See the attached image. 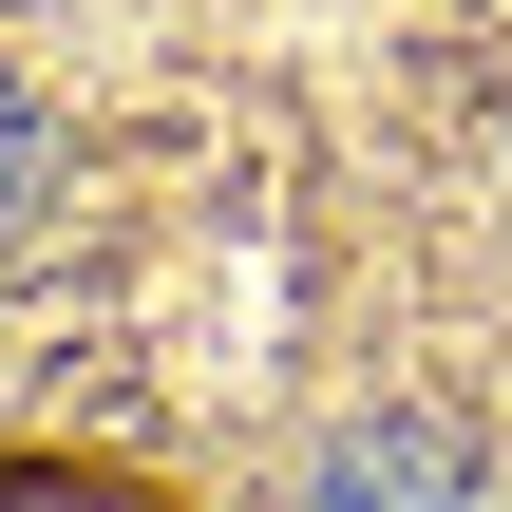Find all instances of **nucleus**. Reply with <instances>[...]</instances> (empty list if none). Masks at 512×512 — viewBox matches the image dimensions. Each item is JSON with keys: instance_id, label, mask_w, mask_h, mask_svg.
I'll return each mask as SVG.
<instances>
[{"instance_id": "1", "label": "nucleus", "mask_w": 512, "mask_h": 512, "mask_svg": "<svg viewBox=\"0 0 512 512\" xmlns=\"http://www.w3.org/2000/svg\"><path fill=\"white\" fill-rule=\"evenodd\" d=\"M323 494H475L456 437H323Z\"/></svg>"}, {"instance_id": "2", "label": "nucleus", "mask_w": 512, "mask_h": 512, "mask_svg": "<svg viewBox=\"0 0 512 512\" xmlns=\"http://www.w3.org/2000/svg\"><path fill=\"white\" fill-rule=\"evenodd\" d=\"M19 209H38V114L0 95V247H19Z\"/></svg>"}]
</instances>
